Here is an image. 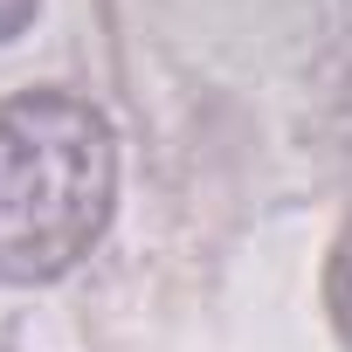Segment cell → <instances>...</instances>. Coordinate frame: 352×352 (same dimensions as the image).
Returning a JSON list of instances; mask_svg holds the SVG:
<instances>
[{"mask_svg": "<svg viewBox=\"0 0 352 352\" xmlns=\"http://www.w3.org/2000/svg\"><path fill=\"white\" fill-rule=\"evenodd\" d=\"M111 124L63 90L0 104V283H49L111 221Z\"/></svg>", "mask_w": 352, "mask_h": 352, "instance_id": "obj_1", "label": "cell"}, {"mask_svg": "<svg viewBox=\"0 0 352 352\" xmlns=\"http://www.w3.org/2000/svg\"><path fill=\"white\" fill-rule=\"evenodd\" d=\"M324 311H331L338 338L352 345V228L331 242V263H324Z\"/></svg>", "mask_w": 352, "mask_h": 352, "instance_id": "obj_2", "label": "cell"}, {"mask_svg": "<svg viewBox=\"0 0 352 352\" xmlns=\"http://www.w3.org/2000/svg\"><path fill=\"white\" fill-rule=\"evenodd\" d=\"M35 8H42V0H0V42H8V35H21Z\"/></svg>", "mask_w": 352, "mask_h": 352, "instance_id": "obj_3", "label": "cell"}, {"mask_svg": "<svg viewBox=\"0 0 352 352\" xmlns=\"http://www.w3.org/2000/svg\"><path fill=\"white\" fill-rule=\"evenodd\" d=\"M0 352H8V345H0Z\"/></svg>", "mask_w": 352, "mask_h": 352, "instance_id": "obj_4", "label": "cell"}]
</instances>
